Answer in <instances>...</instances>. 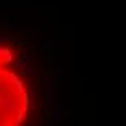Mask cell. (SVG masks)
Instances as JSON below:
<instances>
[{
	"mask_svg": "<svg viewBox=\"0 0 126 126\" xmlns=\"http://www.w3.org/2000/svg\"><path fill=\"white\" fill-rule=\"evenodd\" d=\"M28 115V89L11 67V52L0 48V126H22Z\"/></svg>",
	"mask_w": 126,
	"mask_h": 126,
	"instance_id": "1",
	"label": "cell"
}]
</instances>
